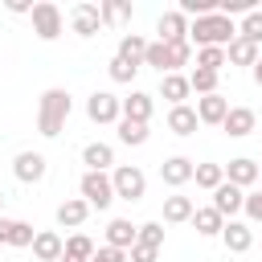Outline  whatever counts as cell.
Instances as JSON below:
<instances>
[{
  "label": "cell",
  "mask_w": 262,
  "mask_h": 262,
  "mask_svg": "<svg viewBox=\"0 0 262 262\" xmlns=\"http://www.w3.org/2000/svg\"><path fill=\"white\" fill-rule=\"evenodd\" d=\"M188 41L196 45V49H229L233 41H237V25L225 16V12H209V16H196V20H188Z\"/></svg>",
  "instance_id": "obj_1"
},
{
  "label": "cell",
  "mask_w": 262,
  "mask_h": 262,
  "mask_svg": "<svg viewBox=\"0 0 262 262\" xmlns=\"http://www.w3.org/2000/svg\"><path fill=\"white\" fill-rule=\"evenodd\" d=\"M70 111H74L70 90H66V86H49V90L41 94V102H37V131H41L45 139H57L61 127H66V119H70Z\"/></svg>",
  "instance_id": "obj_2"
},
{
  "label": "cell",
  "mask_w": 262,
  "mask_h": 262,
  "mask_svg": "<svg viewBox=\"0 0 262 262\" xmlns=\"http://www.w3.org/2000/svg\"><path fill=\"white\" fill-rule=\"evenodd\" d=\"M188 61H192V41H180V45L151 41V45H147V57H143V66L160 70V78H164V74H180V66H188Z\"/></svg>",
  "instance_id": "obj_3"
},
{
  "label": "cell",
  "mask_w": 262,
  "mask_h": 262,
  "mask_svg": "<svg viewBox=\"0 0 262 262\" xmlns=\"http://www.w3.org/2000/svg\"><path fill=\"white\" fill-rule=\"evenodd\" d=\"M78 192H82V201L90 205V209H111L119 196H115V180H111V172H82V180H78Z\"/></svg>",
  "instance_id": "obj_4"
},
{
  "label": "cell",
  "mask_w": 262,
  "mask_h": 262,
  "mask_svg": "<svg viewBox=\"0 0 262 262\" xmlns=\"http://www.w3.org/2000/svg\"><path fill=\"white\" fill-rule=\"evenodd\" d=\"M29 20H33V33H37L41 41H57L61 29H66V16H61V8H57L53 0H37L33 12H29Z\"/></svg>",
  "instance_id": "obj_5"
},
{
  "label": "cell",
  "mask_w": 262,
  "mask_h": 262,
  "mask_svg": "<svg viewBox=\"0 0 262 262\" xmlns=\"http://www.w3.org/2000/svg\"><path fill=\"white\" fill-rule=\"evenodd\" d=\"M86 119H90V123H98V127L119 123V119H123V98H119V94H111V90H94V94L86 98Z\"/></svg>",
  "instance_id": "obj_6"
},
{
  "label": "cell",
  "mask_w": 262,
  "mask_h": 262,
  "mask_svg": "<svg viewBox=\"0 0 262 262\" xmlns=\"http://www.w3.org/2000/svg\"><path fill=\"white\" fill-rule=\"evenodd\" d=\"M111 180H115V196L119 201H143V192H147V176L135 164H115Z\"/></svg>",
  "instance_id": "obj_7"
},
{
  "label": "cell",
  "mask_w": 262,
  "mask_h": 262,
  "mask_svg": "<svg viewBox=\"0 0 262 262\" xmlns=\"http://www.w3.org/2000/svg\"><path fill=\"white\" fill-rule=\"evenodd\" d=\"M45 172H49V160H45L41 151H16V160H12V176H16L20 184H41Z\"/></svg>",
  "instance_id": "obj_8"
},
{
  "label": "cell",
  "mask_w": 262,
  "mask_h": 262,
  "mask_svg": "<svg viewBox=\"0 0 262 262\" xmlns=\"http://www.w3.org/2000/svg\"><path fill=\"white\" fill-rule=\"evenodd\" d=\"M70 29H74L78 37H94V33L102 29V12H98V4H90V0L74 4V8H70Z\"/></svg>",
  "instance_id": "obj_9"
},
{
  "label": "cell",
  "mask_w": 262,
  "mask_h": 262,
  "mask_svg": "<svg viewBox=\"0 0 262 262\" xmlns=\"http://www.w3.org/2000/svg\"><path fill=\"white\" fill-rule=\"evenodd\" d=\"M192 172H196V160H188V156H168V160L160 164V180H164L168 188H184V184L192 180Z\"/></svg>",
  "instance_id": "obj_10"
},
{
  "label": "cell",
  "mask_w": 262,
  "mask_h": 262,
  "mask_svg": "<svg viewBox=\"0 0 262 262\" xmlns=\"http://www.w3.org/2000/svg\"><path fill=\"white\" fill-rule=\"evenodd\" d=\"M156 33H160L164 45H180V41H188V16L180 8H172V12H164L156 20Z\"/></svg>",
  "instance_id": "obj_11"
},
{
  "label": "cell",
  "mask_w": 262,
  "mask_h": 262,
  "mask_svg": "<svg viewBox=\"0 0 262 262\" xmlns=\"http://www.w3.org/2000/svg\"><path fill=\"white\" fill-rule=\"evenodd\" d=\"M258 176H262V164H258V160H250V156H237V160H229V164H225V180H229V184H237V188H254V184H258Z\"/></svg>",
  "instance_id": "obj_12"
},
{
  "label": "cell",
  "mask_w": 262,
  "mask_h": 262,
  "mask_svg": "<svg viewBox=\"0 0 262 262\" xmlns=\"http://www.w3.org/2000/svg\"><path fill=\"white\" fill-rule=\"evenodd\" d=\"M213 209H217L225 221H233V217L246 209V188H237V184H229V180H225V184L213 192Z\"/></svg>",
  "instance_id": "obj_13"
},
{
  "label": "cell",
  "mask_w": 262,
  "mask_h": 262,
  "mask_svg": "<svg viewBox=\"0 0 262 262\" xmlns=\"http://www.w3.org/2000/svg\"><path fill=\"white\" fill-rule=\"evenodd\" d=\"M61 254H66V237H61L57 229H37V237H33V258H37V262H61Z\"/></svg>",
  "instance_id": "obj_14"
},
{
  "label": "cell",
  "mask_w": 262,
  "mask_h": 262,
  "mask_svg": "<svg viewBox=\"0 0 262 262\" xmlns=\"http://www.w3.org/2000/svg\"><path fill=\"white\" fill-rule=\"evenodd\" d=\"M82 164H86V172H115V147L102 139H90L82 147Z\"/></svg>",
  "instance_id": "obj_15"
},
{
  "label": "cell",
  "mask_w": 262,
  "mask_h": 262,
  "mask_svg": "<svg viewBox=\"0 0 262 262\" xmlns=\"http://www.w3.org/2000/svg\"><path fill=\"white\" fill-rule=\"evenodd\" d=\"M33 237H37V229L29 225V221H12V217H0V246H16V250H33Z\"/></svg>",
  "instance_id": "obj_16"
},
{
  "label": "cell",
  "mask_w": 262,
  "mask_h": 262,
  "mask_svg": "<svg viewBox=\"0 0 262 262\" xmlns=\"http://www.w3.org/2000/svg\"><path fill=\"white\" fill-rule=\"evenodd\" d=\"M225 115H229V98L217 90V94H205V98H196V119L201 123H209V127H221L225 123Z\"/></svg>",
  "instance_id": "obj_17"
},
{
  "label": "cell",
  "mask_w": 262,
  "mask_h": 262,
  "mask_svg": "<svg viewBox=\"0 0 262 262\" xmlns=\"http://www.w3.org/2000/svg\"><path fill=\"white\" fill-rule=\"evenodd\" d=\"M254 127H258V115H254L250 106H229V115H225V123H221V131H225L229 139H246Z\"/></svg>",
  "instance_id": "obj_18"
},
{
  "label": "cell",
  "mask_w": 262,
  "mask_h": 262,
  "mask_svg": "<svg viewBox=\"0 0 262 262\" xmlns=\"http://www.w3.org/2000/svg\"><path fill=\"white\" fill-rule=\"evenodd\" d=\"M221 246H225L229 254H246V250L254 246V229L233 217V221H225V229H221Z\"/></svg>",
  "instance_id": "obj_19"
},
{
  "label": "cell",
  "mask_w": 262,
  "mask_h": 262,
  "mask_svg": "<svg viewBox=\"0 0 262 262\" xmlns=\"http://www.w3.org/2000/svg\"><path fill=\"white\" fill-rule=\"evenodd\" d=\"M151 111H156V94H147V90H131V94L123 98V119L151 123Z\"/></svg>",
  "instance_id": "obj_20"
},
{
  "label": "cell",
  "mask_w": 262,
  "mask_h": 262,
  "mask_svg": "<svg viewBox=\"0 0 262 262\" xmlns=\"http://www.w3.org/2000/svg\"><path fill=\"white\" fill-rule=\"evenodd\" d=\"M139 242V225H131L127 217H111V225H106V246H115V250H131Z\"/></svg>",
  "instance_id": "obj_21"
},
{
  "label": "cell",
  "mask_w": 262,
  "mask_h": 262,
  "mask_svg": "<svg viewBox=\"0 0 262 262\" xmlns=\"http://www.w3.org/2000/svg\"><path fill=\"white\" fill-rule=\"evenodd\" d=\"M53 217H57V225H61V229H78V225L90 217V205H86L82 196H66V201L57 205V213H53Z\"/></svg>",
  "instance_id": "obj_22"
},
{
  "label": "cell",
  "mask_w": 262,
  "mask_h": 262,
  "mask_svg": "<svg viewBox=\"0 0 262 262\" xmlns=\"http://www.w3.org/2000/svg\"><path fill=\"white\" fill-rule=\"evenodd\" d=\"M201 119H196V106H168V131L172 135H196Z\"/></svg>",
  "instance_id": "obj_23"
},
{
  "label": "cell",
  "mask_w": 262,
  "mask_h": 262,
  "mask_svg": "<svg viewBox=\"0 0 262 262\" xmlns=\"http://www.w3.org/2000/svg\"><path fill=\"white\" fill-rule=\"evenodd\" d=\"M160 94H164L172 106H184V98L192 94V82H188V74H164V78H160Z\"/></svg>",
  "instance_id": "obj_24"
},
{
  "label": "cell",
  "mask_w": 262,
  "mask_h": 262,
  "mask_svg": "<svg viewBox=\"0 0 262 262\" xmlns=\"http://www.w3.org/2000/svg\"><path fill=\"white\" fill-rule=\"evenodd\" d=\"M192 213H196L192 196H180V192L164 196V221L168 225H184V221H192Z\"/></svg>",
  "instance_id": "obj_25"
},
{
  "label": "cell",
  "mask_w": 262,
  "mask_h": 262,
  "mask_svg": "<svg viewBox=\"0 0 262 262\" xmlns=\"http://www.w3.org/2000/svg\"><path fill=\"white\" fill-rule=\"evenodd\" d=\"M147 45H151V41H143L139 33H123V37H119V49H115V57H123V61H131V66H143V57H147Z\"/></svg>",
  "instance_id": "obj_26"
},
{
  "label": "cell",
  "mask_w": 262,
  "mask_h": 262,
  "mask_svg": "<svg viewBox=\"0 0 262 262\" xmlns=\"http://www.w3.org/2000/svg\"><path fill=\"white\" fill-rule=\"evenodd\" d=\"M192 229H196L201 237H221V229H225V217H221L213 205H205V209H196V213H192Z\"/></svg>",
  "instance_id": "obj_27"
},
{
  "label": "cell",
  "mask_w": 262,
  "mask_h": 262,
  "mask_svg": "<svg viewBox=\"0 0 262 262\" xmlns=\"http://www.w3.org/2000/svg\"><path fill=\"white\" fill-rule=\"evenodd\" d=\"M225 57H229V66H250V70H254V61L262 57V45H254V41L237 37V41L225 49Z\"/></svg>",
  "instance_id": "obj_28"
},
{
  "label": "cell",
  "mask_w": 262,
  "mask_h": 262,
  "mask_svg": "<svg viewBox=\"0 0 262 262\" xmlns=\"http://www.w3.org/2000/svg\"><path fill=\"white\" fill-rule=\"evenodd\" d=\"M192 180H196V188H205V192H217L221 184H225V164H196V172H192Z\"/></svg>",
  "instance_id": "obj_29"
},
{
  "label": "cell",
  "mask_w": 262,
  "mask_h": 262,
  "mask_svg": "<svg viewBox=\"0 0 262 262\" xmlns=\"http://www.w3.org/2000/svg\"><path fill=\"white\" fill-rule=\"evenodd\" d=\"M115 127H119V143H127V147H143L147 135H151L147 123H135V119H119Z\"/></svg>",
  "instance_id": "obj_30"
},
{
  "label": "cell",
  "mask_w": 262,
  "mask_h": 262,
  "mask_svg": "<svg viewBox=\"0 0 262 262\" xmlns=\"http://www.w3.org/2000/svg\"><path fill=\"white\" fill-rule=\"evenodd\" d=\"M66 258L90 262V258H94V242H90L86 233H70V237H66Z\"/></svg>",
  "instance_id": "obj_31"
},
{
  "label": "cell",
  "mask_w": 262,
  "mask_h": 262,
  "mask_svg": "<svg viewBox=\"0 0 262 262\" xmlns=\"http://www.w3.org/2000/svg\"><path fill=\"white\" fill-rule=\"evenodd\" d=\"M221 66H229L225 49H196V70H209V74H221Z\"/></svg>",
  "instance_id": "obj_32"
},
{
  "label": "cell",
  "mask_w": 262,
  "mask_h": 262,
  "mask_svg": "<svg viewBox=\"0 0 262 262\" xmlns=\"http://www.w3.org/2000/svg\"><path fill=\"white\" fill-rule=\"evenodd\" d=\"M188 82H192V94H217V82H221V74H209V70H192L188 74Z\"/></svg>",
  "instance_id": "obj_33"
},
{
  "label": "cell",
  "mask_w": 262,
  "mask_h": 262,
  "mask_svg": "<svg viewBox=\"0 0 262 262\" xmlns=\"http://www.w3.org/2000/svg\"><path fill=\"white\" fill-rule=\"evenodd\" d=\"M237 37H246V41L262 45V8H254L250 16H242V25H237Z\"/></svg>",
  "instance_id": "obj_34"
},
{
  "label": "cell",
  "mask_w": 262,
  "mask_h": 262,
  "mask_svg": "<svg viewBox=\"0 0 262 262\" xmlns=\"http://www.w3.org/2000/svg\"><path fill=\"white\" fill-rule=\"evenodd\" d=\"M98 12H102V25L131 20V4H119V0H102V4H98Z\"/></svg>",
  "instance_id": "obj_35"
},
{
  "label": "cell",
  "mask_w": 262,
  "mask_h": 262,
  "mask_svg": "<svg viewBox=\"0 0 262 262\" xmlns=\"http://www.w3.org/2000/svg\"><path fill=\"white\" fill-rule=\"evenodd\" d=\"M106 74H111V82H135V74H139V66H131V61H123V57H111V66H106Z\"/></svg>",
  "instance_id": "obj_36"
},
{
  "label": "cell",
  "mask_w": 262,
  "mask_h": 262,
  "mask_svg": "<svg viewBox=\"0 0 262 262\" xmlns=\"http://www.w3.org/2000/svg\"><path fill=\"white\" fill-rule=\"evenodd\" d=\"M139 246L160 250V246H164V221H143V225H139Z\"/></svg>",
  "instance_id": "obj_37"
},
{
  "label": "cell",
  "mask_w": 262,
  "mask_h": 262,
  "mask_svg": "<svg viewBox=\"0 0 262 262\" xmlns=\"http://www.w3.org/2000/svg\"><path fill=\"white\" fill-rule=\"evenodd\" d=\"M254 225H262V188H254V192H246V209H242Z\"/></svg>",
  "instance_id": "obj_38"
},
{
  "label": "cell",
  "mask_w": 262,
  "mask_h": 262,
  "mask_svg": "<svg viewBox=\"0 0 262 262\" xmlns=\"http://www.w3.org/2000/svg\"><path fill=\"white\" fill-rule=\"evenodd\" d=\"M156 258H160V250H151V246H139V242L127 250V262H156Z\"/></svg>",
  "instance_id": "obj_39"
},
{
  "label": "cell",
  "mask_w": 262,
  "mask_h": 262,
  "mask_svg": "<svg viewBox=\"0 0 262 262\" xmlns=\"http://www.w3.org/2000/svg\"><path fill=\"white\" fill-rule=\"evenodd\" d=\"M90 262H127V254L123 250H115V246H102V250H94V258Z\"/></svg>",
  "instance_id": "obj_40"
},
{
  "label": "cell",
  "mask_w": 262,
  "mask_h": 262,
  "mask_svg": "<svg viewBox=\"0 0 262 262\" xmlns=\"http://www.w3.org/2000/svg\"><path fill=\"white\" fill-rule=\"evenodd\" d=\"M8 12H16V16H20V12H33V4H29V0H8Z\"/></svg>",
  "instance_id": "obj_41"
},
{
  "label": "cell",
  "mask_w": 262,
  "mask_h": 262,
  "mask_svg": "<svg viewBox=\"0 0 262 262\" xmlns=\"http://www.w3.org/2000/svg\"><path fill=\"white\" fill-rule=\"evenodd\" d=\"M250 74H254V86H262V57L254 61V70H250Z\"/></svg>",
  "instance_id": "obj_42"
},
{
  "label": "cell",
  "mask_w": 262,
  "mask_h": 262,
  "mask_svg": "<svg viewBox=\"0 0 262 262\" xmlns=\"http://www.w3.org/2000/svg\"><path fill=\"white\" fill-rule=\"evenodd\" d=\"M61 262H78V258H66V254H61Z\"/></svg>",
  "instance_id": "obj_43"
},
{
  "label": "cell",
  "mask_w": 262,
  "mask_h": 262,
  "mask_svg": "<svg viewBox=\"0 0 262 262\" xmlns=\"http://www.w3.org/2000/svg\"><path fill=\"white\" fill-rule=\"evenodd\" d=\"M0 217H4V196H0Z\"/></svg>",
  "instance_id": "obj_44"
},
{
  "label": "cell",
  "mask_w": 262,
  "mask_h": 262,
  "mask_svg": "<svg viewBox=\"0 0 262 262\" xmlns=\"http://www.w3.org/2000/svg\"><path fill=\"white\" fill-rule=\"evenodd\" d=\"M258 184H262V176H258Z\"/></svg>",
  "instance_id": "obj_45"
}]
</instances>
